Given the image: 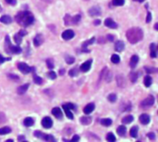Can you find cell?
I'll list each match as a JSON object with an SVG mask.
<instances>
[{
  "label": "cell",
  "mask_w": 158,
  "mask_h": 142,
  "mask_svg": "<svg viewBox=\"0 0 158 142\" xmlns=\"http://www.w3.org/2000/svg\"><path fill=\"white\" fill-rule=\"evenodd\" d=\"M105 25L110 29H116L118 28V24H116L112 19H106L105 20Z\"/></svg>",
  "instance_id": "ac0fdd59"
},
{
  "label": "cell",
  "mask_w": 158,
  "mask_h": 142,
  "mask_svg": "<svg viewBox=\"0 0 158 142\" xmlns=\"http://www.w3.org/2000/svg\"><path fill=\"white\" fill-rule=\"evenodd\" d=\"M92 64H93V60H92V59L87 60L86 62H84L83 64H81V65H80V70L82 71V72H88L89 70L91 69Z\"/></svg>",
  "instance_id": "30bf717a"
},
{
  "label": "cell",
  "mask_w": 158,
  "mask_h": 142,
  "mask_svg": "<svg viewBox=\"0 0 158 142\" xmlns=\"http://www.w3.org/2000/svg\"><path fill=\"white\" fill-rule=\"evenodd\" d=\"M89 15L92 16V17H97V16H100L102 14V10H101V8L100 6H94L93 8H91L88 11Z\"/></svg>",
  "instance_id": "9c48e42d"
},
{
  "label": "cell",
  "mask_w": 158,
  "mask_h": 142,
  "mask_svg": "<svg viewBox=\"0 0 158 142\" xmlns=\"http://www.w3.org/2000/svg\"><path fill=\"white\" fill-rule=\"evenodd\" d=\"M151 20H152V13L148 11V13H147V19H146V22H147V23H149V22H151Z\"/></svg>",
  "instance_id": "db71d44e"
},
{
  "label": "cell",
  "mask_w": 158,
  "mask_h": 142,
  "mask_svg": "<svg viewBox=\"0 0 158 142\" xmlns=\"http://www.w3.org/2000/svg\"><path fill=\"white\" fill-rule=\"evenodd\" d=\"M62 107H63L64 112H65V113H66L67 117H68V119L72 120V119H73V113H71V110L70 109V108H68L65 104H63V105H62Z\"/></svg>",
  "instance_id": "f1b7e54d"
},
{
  "label": "cell",
  "mask_w": 158,
  "mask_h": 142,
  "mask_svg": "<svg viewBox=\"0 0 158 142\" xmlns=\"http://www.w3.org/2000/svg\"><path fill=\"white\" fill-rule=\"evenodd\" d=\"M27 34V31H24V30H20L18 33L14 35V41L17 44H20L22 42V37L25 36Z\"/></svg>",
  "instance_id": "ba28073f"
},
{
  "label": "cell",
  "mask_w": 158,
  "mask_h": 142,
  "mask_svg": "<svg viewBox=\"0 0 158 142\" xmlns=\"http://www.w3.org/2000/svg\"><path fill=\"white\" fill-rule=\"evenodd\" d=\"M80 123H81L82 125L88 126V125H90L92 122H93V119H92L91 116H88V114H87V116H82V117H80Z\"/></svg>",
  "instance_id": "d4e9b609"
},
{
  "label": "cell",
  "mask_w": 158,
  "mask_h": 142,
  "mask_svg": "<svg viewBox=\"0 0 158 142\" xmlns=\"http://www.w3.org/2000/svg\"><path fill=\"white\" fill-rule=\"evenodd\" d=\"M62 38L65 41H68V40H71L72 38H74L75 36V33L72 30H66L63 33H62Z\"/></svg>",
  "instance_id": "4fadbf2b"
},
{
  "label": "cell",
  "mask_w": 158,
  "mask_h": 142,
  "mask_svg": "<svg viewBox=\"0 0 158 142\" xmlns=\"http://www.w3.org/2000/svg\"><path fill=\"white\" fill-rule=\"evenodd\" d=\"M34 137L37 138H40V139L45 140V141H50V142H55V141H56V138H55L52 136V135L45 134V133L41 132V131H39V130L34 131Z\"/></svg>",
  "instance_id": "5b68a950"
},
{
  "label": "cell",
  "mask_w": 158,
  "mask_h": 142,
  "mask_svg": "<svg viewBox=\"0 0 158 142\" xmlns=\"http://www.w3.org/2000/svg\"><path fill=\"white\" fill-rule=\"evenodd\" d=\"M65 105L68 107V108H70V110H76L77 109V107L75 104L71 103H65Z\"/></svg>",
  "instance_id": "c3c4849f"
},
{
  "label": "cell",
  "mask_w": 158,
  "mask_h": 142,
  "mask_svg": "<svg viewBox=\"0 0 158 142\" xmlns=\"http://www.w3.org/2000/svg\"><path fill=\"white\" fill-rule=\"evenodd\" d=\"M80 15L78 14V15H75L74 17H71V25H76L78 24L80 21Z\"/></svg>",
  "instance_id": "d6a6232c"
},
{
  "label": "cell",
  "mask_w": 158,
  "mask_h": 142,
  "mask_svg": "<svg viewBox=\"0 0 158 142\" xmlns=\"http://www.w3.org/2000/svg\"><path fill=\"white\" fill-rule=\"evenodd\" d=\"M0 22H2L4 24H10L12 22V19L9 15H3L0 18Z\"/></svg>",
  "instance_id": "484cf974"
},
{
  "label": "cell",
  "mask_w": 158,
  "mask_h": 142,
  "mask_svg": "<svg viewBox=\"0 0 158 142\" xmlns=\"http://www.w3.org/2000/svg\"><path fill=\"white\" fill-rule=\"evenodd\" d=\"M18 140L19 141H26V138L24 136H19L18 137Z\"/></svg>",
  "instance_id": "6f0895ef"
},
{
  "label": "cell",
  "mask_w": 158,
  "mask_h": 142,
  "mask_svg": "<svg viewBox=\"0 0 158 142\" xmlns=\"http://www.w3.org/2000/svg\"><path fill=\"white\" fill-rule=\"evenodd\" d=\"M23 124H24L25 126L30 127V126H32L34 124V119L32 117H26L24 119V121H23Z\"/></svg>",
  "instance_id": "f546056e"
},
{
  "label": "cell",
  "mask_w": 158,
  "mask_h": 142,
  "mask_svg": "<svg viewBox=\"0 0 158 142\" xmlns=\"http://www.w3.org/2000/svg\"><path fill=\"white\" fill-rule=\"evenodd\" d=\"M150 56L153 58H155L157 56V46L154 43L150 44Z\"/></svg>",
  "instance_id": "44dd1931"
},
{
  "label": "cell",
  "mask_w": 158,
  "mask_h": 142,
  "mask_svg": "<svg viewBox=\"0 0 158 142\" xmlns=\"http://www.w3.org/2000/svg\"><path fill=\"white\" fill-rule=\"evenodd\" d=\"M6 121V114L2 112H0V124L5 123Z\"/></svg>",
  "instance_id": "7dc6e473"
},
{
  "label": "cell",
  "mask_w": 158,
  "mask_h": 142,
  "mask_svg": "<svg viewBox=\"0 0 158 142\" xmlns=\"http://www.w3.org/2000/svg\"><path fill=\"white\" fill-rule=\"evenodd\" d=\"M147 137H148V138H150L151 140H155V138H156L155 134H154V132L148 133V134H147Z\"/></svg>",
  "instance_id": "681fc988"
},
{
  "label": "cell",
  "mask_w": 158,
  "mask_h": 142,
  "mask_svg": "<svg viewBox=\"0 0 158 142\" xmlns=\"http://www.w3.org/2000/svg\"><path fill=\"white\" fill-rule=\"evenodd\" d=\"M126 37L128 41L132 44H135L137 43L141 42L143 38V31L139 27H133L127 31Z\"/></svg>",
  "instance_id": "7a4b0ae2"
},
{
  "label": "cell",
  "mask_w": 158,
  "mask_h": 142,
  "mask_svg": "<svg viewBox=\"0 0 158 142\" xmlns=\"http://www.w3.org/2000/svg\"><path fill=\"white\" fill-rule=\"evenodd\" d=\"M144 69L146 70V72H147V74L149 75V74H152V73H155V72H157V69H155V67H148V66H145L144 67Z\"/></svg>",
  "instance_id": "f6af8a7d"
},
{
  "label": "cell",
  "mask_w": 158,
  "mask_h": 142,
  "mask_svg": "<svg viewBox=\"0 0 158 142\" xmlns=\"http://www.w3.org/2000/svg\"><path fill=\"white\" fill-rule=\"evenodd\" d=\"M6 142H13V139H6Z\"/></svg>",
  "instance_id": "e7e4bbea"
},
{
  "label": "cell",
  "mask_w": 158,
  "mask_h": 142,
  "mask_svg": "<svg viewBox=\"0 0 158 142\" xmlns=\"http://www.w3.org/2000/svg\"><path fill=\"white\" fill-rule=\"evenodd\" d=\"M94 108H95L94 103H88V104L83 108V112H84L85 114H90V113H92L93 112Z\"/></svg>",
  "instance_id": "cb8c5ba5"
},
{
  "label": "cell",
  "mask_w": 158,
  "mask_h": 142,
  "mask_svg": "<svg viewBox=\"0 0 158 142\" xmlns=\"http://www.w3.org/2000/svg\"><path fill=\"white\" fill-rule=\"evenodd\" d=\"M47 78H50V79H56V78H57V74H56V72H54V71L48 72V73H47Z\"/></svg>",
  "instance_id": "bcb514c9"
},
{
  "label": "cell",
  "mask_w": 158,
  "mask_h": 142,
  "mask_svg": "<svg viewBox=\"0 0 158 142\" xmlns=\"http://www.w3.org/2000/svg\"><path fill=\"white\" fill-rule=\"evenodd\" d=\"M111 62L114 63V64H119L120 62V57L119 55H116V54H114V55H112L111 56Z\"/></svg>",
  "instance_id": "f35d334b"
},
{
  "label": "cell",
  "mask_w": 158,
  "mask_h": 142,
  "mask_svg": "<svg viewBox=\"0 0 158 142\" xmlns=\"http://www.w3.org/2000/svg\"><path fill=\"white\" fill-rule=\"evenodd\" d=\"M80 136H79V135H74V136H73V138L70 139V141L71 142H77V141H79L80 140Z\"/></svg>",
  "instance_id": "f5cc1de1"
},
{
  "label": "cell",
  "mask_w": 158,
  "mask_h": 142,
  "mask_svg": "<svg viewBox=\"0 0 158 142\" xmlns=\"http://www.w3.org/2000/svg\"><path fill=\"white\" fill-rule=\"evenodd\" d=\"M100 123L104 126H110L112 125V120L110 118H103V119H101Z\"/></svg>",
  "instance_id": "4dcf8cb0"
},
{
  "label": "cell",
  "mask_w": 158,
  "mask_h": 142,
  "mask_svg": "<svg viewBox=\"0 0 158 142\" xmlns=\"http://www.w3.org/2000/svg\"><path fill=\"white\" fill-rule=\"evenodd\" d=\"M139 60H140V58H139L138 56H137V55H133V56H131V58H130V61H129V66H130V67H131V69H135L136 66L138 65V63H139Z\"/></svg>",
  "instance_id": "d6986e66"
},
{
  "label": "cell",
  "mask_w": 158,
  "mask_h": 142,
  "mask_svg": "<svg viewBox=\"0 0 158 142\" xmlns=\"http://www.w3.org/2000/svg\"><path fill=\"white\" fill-rule=\"evenodd\" d=\"M116 132H118V134L120 137H124L127 133V128L125 126H119L118 127V129H116Z\"/></svg>",
  "instance_id": "83f0119b"
},
{
  "label": "cell",
  "mask_w": 158,
  "mask_h": 142,
  "mask_svg": "<svg viewBox=\"0 0 158 142\" xmlns=\"http://www.w3.org/2000/svg\"><path fill=\"white\" fill-rule=\"evenodd\" d=\"M112 78H113L112 72H111L110 70H108V69L106 66V67H104V69H103V70H102L101 73H100L98 82H100L102 79H105L107 83H109V82H111Z\"/></svg>",
  "instance_id": "277c9868"
},
{
  "label": "cell",
  "mask_w": 158,
  "mask_h": 142,
  "mask_svg": "<svg viewBox=\"0 0 158 142\" xmlns=\"http://www.w3.org/2000/svg\"><path fill=\"white\" fill-rule=\"evenodd\" d=\"M140 122L142 124V125H148L150 123V121H151V117L149 114L147 113H142L140 116Z\"/></svg>",
  "instance_id": "9a60e30c"
},
{
  "label": "cell",
  "mask_w": 158,
  "mask_h": 142,
  "mask_svg": "<svg viewBox=\"0 0 158 142\" xmlns=\"http://www.w3.org/2000/svg\"><path fill=\"white\" fill-rule=\"evenodd\" d=\"M43 1H45V2H46V3H52L53 1H54V0H43Z\"/></svg>",
  "instance_id": "94428289"
},
{
  "label": "cell",
  "mask_w": 158,
  "mask_h": 142,
  "mask_svg": "<svg viewBox=\"0 0 158 142\" xmlns=\"http://www.w3.org/2000/svg\"><path fill=\"white\" fill-rule=\"evenodd\" d=\"M94 41H95V38H92V39H90L89 41H86V42H84L83 44H82V45H81V51L84 52V53H90V50L87 49V47L89 45L93 44L94 43Z\"/></svg>",
  "instance_id": "5bb4252c"
},
{
  "label": "cell",
  "mask_w": 158,
  "mask_h": 142,
  "mask_svg": "<svg viewBox=\"0 0 158 142\" xmlns=\"http://www.w3.org/2000/svg\"><path fill=\"white\" fill-rule=\"evenodd\" d=\"M29 87H30V84H28V83L19 86L18 89H17V93L19 94V95H22V94H24L27 91H28Z\"/></svg>",
  "instance_id": "7402d4cb"
},
{
  "label": "cell",
  "mask_w": 158,
  "mask_h": 142,
  "mask_svg": "<svg viewBox=\"0 0 158 142\" xmlns=\"http://www.w3.org/2000/svg\"><path fill=\"white\" fill-rule=\"evenodd\" d=\"M16 21L22 27H29L34 22V16L30 11H20L15 17Z\"/></svg>",
  "instance_id": "6da1fadb"
},
{
  "label": "cell",
  "mask_w": 158,
  "mask_h": 142,
  "mask_svg": "<svg viewBox=\"0 0 158 142\" xmlns=\"http://www.w3.org/2000/svg\"><path fill=\"white\" fill-rule=\"evenodd\" d=\"M8 77H9V78L14 79V80H19V78L17 75H15V74H9Z\"/></svg>",
  "instance_id": "f907efd6"
},
{
  "label": "cell",
  "mask_w": 158,
  "mask_h": 142,
  "mask_svg": "<svg viewBox=\"0 0 158 142\" xmlns=\"http://www.w3.org/2000/svg\"><path fill=\"white\" fill-rule=\"evenodd\" d=\"M11 132V128L9 126H4L0 128V135L4 136V135H8Z\"/></svg>",
  "instance_id": "1f68e13d"
},
{
  "label": "cell",
  "mask_w": 158,
  "mask_h": 142,
  "mask_svg": "<svg viewBox=\"0 0 158 142\" xmlns=\"http://www.w3.org/2000/svg\"><path fill=\"white\" fill-rule=\"evenodd\" d=\"M46 66H47L48 69H54V60L51 59V58L46 59Z\"/></svg>",
  "instance_id": "ee69618b"
},
{
  "label": "cell",
  "mask_w": 158,
  "mask_h": 142,
  "mask_svg": "<svg viewBox=\"0 0 158 142\" xmlns=\"http://www.w3.org/2000/svg\"><path fill=\"white\" fill-rule=\"evenodd\" d=\"M10 60V58H6V57H4L2 55H0V65L1 64H3V63H5L6 61H9Z\"/></svg>",
  "instance_id": "816d5d0a"
},
{
  "label": "cell",
  "mask_w": 158,
  "mask_h": 142,
  "mask_svg": "<svg viewBox=\"0 0 158 142\" xmlns=\"http://www.w3.org/2000/svg\"><path fill=\"white\" fill-rule=\"evenodd\" d=\"M106 140L109 141V142H115L116 140V138L115 137V135L113 133H108L106 135Z\"/></svg>",
  "instance_id": "ab89813d"
},
{
  "label": "cell",
  "mask_w": 158,
  "mask_h": 142,
  "mask_svg": "<svg viewBox=\"0 0 158 142\" xmlns=\"http://www.w3.org/2000/svg\"><path fill=\"white\" fill-rule=\"evenodd\" d=\"M116 83H118V86L120 88H124L126 86V79L123 75H118L116 76Z\"/></svg>",
  "instance_id": "e0dca14e"
},
{
  "label": "cell",
  "mask_w": 158,
  "mask_h": 142,
  "mask_svg": "<svg viewBox=\"0 0 158 142\" xmlns=\"http://www.w3.org/2000/svg\"><path fill=\"white\" fill-rule=\"evenodd\" d=\"M64 21H65V25H67V26L71 25V16L67 14L64 18Z\"/></svg>",
  "instance_id": "7bdbcfd3"
},
{
  "label": "cell",
  "mask_w": 158,
  "mask_h": 142,
  "mask_svg": "<svg viewBox=\"0 0 158 142\" xmlns=\"http://www.w3.org/2000/svg\"><path fill=\"white\" fill-rule=\"evenodd\" d=\"M42 126L45 128H46V129H50V128L53 126V120L48 116L44 117L42 120Z\"/></svg>",
  "instance_id": "7c38bea8"
},
{
  "label": "cell",
  "mask_w": 158,
  "mask_h": 142,
  "mask_svg": "<svg viewBox=\"0 0 158 142\" xmlns=\"http://www.w3.org/2000/svg\"><path fill=\"white\" fill-rule=\"evenodd\" d=\"M52 114L58 120L63 119V112L59 107H55L52 109Z\"/></svg>",
  "instance_id": "8fae6325"
},
{
  "label": "cell",
  "mask_w": 158,
  "mask_h": 142,
  "mask_svg": "<svg viewBox=\"0 0 158 142\" xmlns=\"http://www.w3.org/2000/svg\"><path fill=\"white\" fill-rule=\"evenodd\" d=\"M154 29H155L156 31H157V29H158V25H157V23H156V24L154 25Z\"/></svg>",
  "instance_id": "be15d7a7"
},
{
  "label": "cell",
  "mask_w": 158,
  "mask_h": 142,
  "mask_svg": "<svg viewBox=\"0 0 158 142\" xmlns=\"http://www.w3.org/2000/svg\"><path fill=\"white\" fill-rule=\"evenodd\" d=\"M133 120H134V117L132 116H130V114H129V116H125L122 119V123L123 124H130Z\"/></svg>",
  "instance_id": "836d02e7"
},
{
  "label": "cell",
  "mask_w": 158,
  "mask_h": 142,
  "mask_svg": "<svg viewBox=\"0 0 158 142\" xmlns=\"http://www.w3.org/2000/svg\"><path fill=\"white\" fill-rule=\"evenodd\" d=\"M2 11V8H1V6H0V12Z\"/></svg>",
  "instance_id": "03108f58"
},
{
  "label": "cell",
  "mask_w": 158,
  "mask_h": 142,
  "mask_svg": "<svg viewBox=\"0 0 158 142\" xmlns=\"http://www.w3.org/2000/svg\"><path fill=\"white\" fill-rule=\"evenodd\" d=\"M5 50L6 52V54H20L22 52V47H20L19 44L17 45H13L10 42V38L9 35H6V39H5Z\"/></svg>",
  "instance_id": "3957f363"
},
{
  "label": "cell",
  "mask_w": 158,
  "mask_h": 142,
  "mask_svg": "<svg viewBox=\"0 0 158 142\" xmlns=\"http://www.w3.org/2000/svg\"><path fill=\"white\" fill-rule=\"evenodd\" d=\"M154 104V97L150 95L148 96L146 99H144L141 103V106L142 108H149V107H152Z\"/></svg>",
  "instance_id": "8992f818"
},
{
  "label": "cell",
  "mask_w": 158,
  "mask_h": 142,
  "mask_svg": "<svg viewBox=\"0 0 158 142\" xmlns=\"http://www.w3.org/2000/svg\"><path fill=\"white\" fill-rule=\"evenodd\" d=\"M106 39L109 41V42H114V40H115V36L112 35V34H107L106 35Z\"/></svg>",
  "instance_id": "11a10c76"
},
{
  "label": "cell",
  "mask_w": 158,
  "mask_h": 142,
  "mask_svg": "<svg viewBox=\"0 0 158 142\" xmlns=\"http://www.w3.org/2000/svg\"><path fill=\"white\" fill-rule=\"evenodd\" d=\"M125 48V44L122 41H116L115 44V50L116 52H122Z\"/></svg>",
  "instance_id": "603a6c76"
},
{
  "label": "cell",
  "mask_w": 158,
  "mask_h": 142,
  "mask_svg": "<svg viewBox=\"0 0 158 142\" xmlns=\"http://www.w3.org/2000/svg\"><path fill=\"white\" fill-rule=\"evenodd\" d=\"M5 1L8 3V4H9V5H12V6H14V5H16V3H17V1L16 0H5Z\"/></svg>",
  "instance_id": "9f6ffc18"
},
{
  "label": "cell",
  "mask_w": 158,
  "mask_h": 142,
  "mask_svg": "<svg viewBox=\"0 0 158 142\" xmlns=\"http://www.w3.org/2000/svg\"><path fill=\"white\" fill-rule=\"evenodd\" d=\"M44 43V36L42 34H37L35 37H34L33 39V44L34 45H35L36 47L40 46V45H42Z\"/></svg>",
  "instance_id": "2e32d148"
},
{
  "label": "cell",
  "mask_w": 158,
  "mask_h": 142,
  "mask_svg": "<svg viewBox=\"0 0 158 142\" xmlns=\"http://www.w3.org/2000/svg\"><path fill=\"white\" fill-rule=\"evenodd\" d=\"M116 99H118V97H116V94H115V93H110L107 96V100L110 101V103H115Z\"/></svg>",
  "instance_id": "b9f144b4"
},
{
  "label": "cell",
  "mask_w": 158,
  "mask_h": 142,
  "mask_svg": "<svg viewBox=\"0 0 158 142\" xmlns=\"http://www.w3.org/2000/svg\"><path fill=\"white\" fill-rule=\"evenodd\" d=\"M68 75H70V77H72V78L77 77L79 75V69H78V67H73V69H70V72H68Z\"/></svg>",
  "instance_id": "e575fe53"
},
{
  "label": "cell",
  "mask_w": 158,
  "mask_h": 142,
  "mask_svg": "<svg viewBox=\"0 0 158 142\" xmlns=\"http://www.w3.org/2000/svg\"><path fill=\"white\" fill-rule=\"evenodd\" d=\"M65 60H66V63L68 65H71V64H73L75 62V58L72 56H70V55H66Z\"/></svg>",
  "instance_id": "74e56055"
},
{
  "label": "cell",
  "mask_w": 158,
  "mask_h": 142,
  "mask_svg": "<svg viewBox=\"0 0 158 142\" xmlns=\"http://www.w3.org/2000/svg\"><path fill=\"white\" fill-rule=\"evenodd\" d=\"M153 83V78L151 76H146L145 78H144V85H145V87H150L151 85H152Z\"/></svg>",
  "instance_id": "d590c367"
},
{
  "label": "cell",
  "mask_w": 158,
  "mask_h": 142,
  "mask_svg": "<svg viewBox=\"0 0 158 142\" xmlns=\"http://www.w3.org/2000/svg\"><path fill=\"white\" fill-rule=\"evenodd\" d=\"M138 77H139L138 73H136V72H131L129 74V79H130V81H131L132 83L136 82L137 79H138Z\"/></svg>",
  "instance_id": "8d00e7d4"
},
{
  "label": "cell",
  "mask_w": 158,
  "mask_h": 142,
  "mask_svg": "<svg viewBox=\"0 0 158 142\" xmlns=\"http://www.w3.org/2000/svg\"><path fill=\"white\" fill-rule=\"evenodd\" d=\"M32 76H33V80H34V82H35L37 85H42L43 84V78H40L36 75V73H35V69L34 67H32Z\"/></svg>",
  "instance_id": "ffe728a7"
},
{
  "label": "cell",
  "mask_w": 158,
  "mask_h": 142,
  "mask_svg": "<svg viewBox=\"0 0 158 142\" xmlns=\"http://www.w3.org/2000/svg\"><path fill=\"white\" fill-rule=\"evenodd\" d=\"M133 1H135V2H139V3H142L144 0H133Z\"/></svg>",
  "instance_id": "6125c7cd"
},
{
  "label": "cell",
  "mask_w": 158,
  "mask_h": 142,
  "mask_svg": "<svg viewBox=\"0 0 158 142\" xmlns=\"http://www.w3.org/2000/svg\"><path fill=\"white\" fill-rule=\"evenodd\" d=\"M93 24H94V26H98V25H100V24H101V20H100V19H96V20H94V21H93Z\"/></svg>",
  "instance_id": "680465c9"
},
{
  "label": "cell",
  "mask_w": 158,
  "mask_h": 142,
  "mask_svg": "<svg viewBox=\"0 0 158 142\" xmlns=\"http://www.w3.org/2000/svg\"><path fill=\"white\" fill-rule=\"evenodd\" d=\"M64 74H65V69H60V70H59V75H60V76H63Z\"/></svg>",
  "instance_id": "91938a15"
},
{
  "label": "cell",
  "mask_w": 158,
  "mask_h": 142,
  "mask_svg": "<svg viewBox=\"0 0 158 142\" xmlns=\"http://www.w3.org/2000/svg\"><path fill=\"white\" fill-rule=\"evenodd\" d=\"M112 4L116 6H121L125 4V0H112Z\"/></svg>",
  "instance_id": "60d3db41"
},
{
  "label": "cell",
  "mask_w": 158,
  "mask_h": 142,
  "mask_svg": "<svg viewBox=\"0 0 158 142\" xmlns=\"http://www.w3.org/2000/svg\"><path fill=\"white\" fill-rule=\"evenodd\" d=\"M138 131H139V127L138 126H132L131 128H130V130H129L130 136H131L132 138H136L137 137H138Z\"/></svg>",
  "instance_id": "4316f807"
},
{
  "label": "cell",
  "mask_w": 158,
  "mask_h": 142,
  "mask_svg": "<svg viewBox=\"0 0 158 142\" xmlns=\"http://www.w3.org/2000/svg\"><path fill=\"white\" fill-rule=\"evenodd\" d=\"M18 69L22 74H29L32 70V67L28 64L23 63V62L18 64Z\"/></svg>",
  "instance_id": "52a82bcc"
}]
</instances>
